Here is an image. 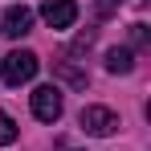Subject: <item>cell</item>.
Returning a JSON list of instances; mask_svg holds the SVG:
<instances>
[{
  "label": "cell",
  "instance_id": "cell-1",
  "mask_svg": "<svg viewBox=\"0 0 151 151\" xmlns=\"http://www.w3.org/2000/svg\"><path fill=\"white\" fill-rule=\"evenodd\" d=\"M37 70H41V61H37V53H29V49H17V53H8V57L0 61V78H4L8 86H25V82H33Z\"/></svg>",
  "mask_w": 151,
  "mask_h": 151
},
{
  "label": "cell",
  "instance_id": "cell-2",
  "mask_svg": "<svg viewBox=\"0 0 151 151\" xmlns=\"http://www.w3.org/2000/svg\"><path fill=\"white\" fill-rule=\"evenodd\" d=\"M78 123H82V131H86V135H98V139H106V135H114L119 119H114V110H106V106H82Z\"/></svg>",
  "mask_w": 151,
  "mask_h": 151
},
{
  "label": "cell",
  "instance_id": "cell-3",
  "mask_svg": "<svg viewBox=\"0 0 151 151\" xmlns=\"http://www.w3.org/2000/svg\"><path fill=\"white\" fill-rule=\"evenodd\" d=\"M61 110H65V106H61V90H57V86H37V90H33V114H37L41 123H57Z\"/></svg>",
  "mask_w": 151,
  "mask_h": 151
},
{
  "label": "cell",
  "instance_id": "cell-4",
  "mask_svg": "<svg viewBox=\"0 0 151 151\" xmlns=\"http://www.w3.org/2000/svg\"><path fill=\"white\" fill-rule=\"evenodd\" d=\"M41 21L49 29H70L78 21V4L74 0H45L41 4Z\"/></svg>",
  "mask_w": 151,
  "mask_h": 151
},
{
  "label": "cell",
  "instance_id": "cell-5",
  "mask_svg": "<svg viewBox=\"0 0 151 151\" xmlns=\"http://www.w3.org/2000/svg\"><path fill=\"white\" fill-rule=\"evenodd\" d=\"M4 37H12V41H21L25 33H33V8L25 4H12L8 12H4V29H0Z\"/></svg>",
  "mask_w": 151,
  "mask_h": 151
},
{
  "label": "cell",
  "instance_id": "cell-6",
  "mask_svg": "<svg viewBox=\"0 0 151 151\" xmlns=\"http://www.w3.org/2000/svg\"><path fill=\"white\" fill-rule=\"evenodd\" d=\"M106 70H110V74H131V70H135V53L127 49V45L106 49Z\"/></svg>",
  "mask_w": 151,
  "mask_h": 151
},
{
  "label": "cell",
  "instance_id": "cell-7",
  "mask_svg": "<svg viewBox=\"0 0 151 151\" xmlns=\"http://www.w3.org/2000/svg\"><path fill=\"white\" fill-rule=\"evenodd\" d=\"M53 70H57V74L65 78V82H70V86H78V90H82V86H86V82H90V78L82 74V70H78L74 61H57V65H53Z\"/></svg>",
  "mask_w": 151,
  "mask_h": 151
},
{
  "label": "cell",
  "instance_id": "cell-8",
  "mask_svg": "<svg viewBox=\"0 0 151 151\" xmlns=\"http://www.w3.org/2000/svg\"><path fill=\"white\" fill-rule=\"evenodd\" d=\"M17 135H21V131H17V123H12V119H8V114L0 110V147H8V143H17Z\"/></svg>",
  "mask_w": 151,
  "mask_h": 151
},
{
  "label": "cell",
  "instance_id": "cell-9",
  "mask_svg": "<svg viewBox=\"0 0 151 151\" xmlns=\"http://www.w3.org/2000/svg\"><path fill=\"white\" fill-rule=\"evenodd\" d=\"M131 41L135 45H147V25H131Z\"/></svg>",
  "mask_w": 151,
  "mask_h": 151
}]
</instances>
